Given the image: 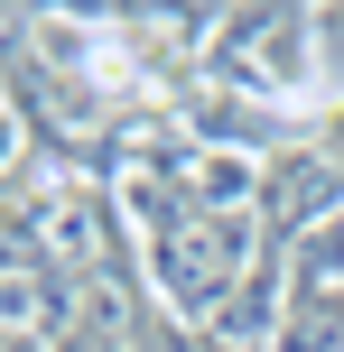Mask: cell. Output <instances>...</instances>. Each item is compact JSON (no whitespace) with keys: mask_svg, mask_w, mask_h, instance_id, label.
Masks as SVG:
<instances>
[{"mask_svg":"<svg viewBox=\"0 0 344 352\" xmlns=\"http://www.w3.org/2000/svg\"><path fill=\"white\" fill-rule=\"evenodd\" d=\"M205 74L233 84V93H252V102H270L279 121H298V130L335 102L326 93V56H316V10H214Z\"/></svg>","mask_w":344,"mask_h":352,"instance_id":"obj_1","label":"cell"},{"mask_svg":"<svg viewBox=\"0 0 344 352\" xmlns=\"http://www.w3.org/2000/svg\"><path fill=\"white\" fill-rule=\"evenodd\" d=\"M270 352H344V213H326V223L279 260Z\"/></svg>","mask_w":344,"mask_h":352,"instance_id":"obj_2","label":"cell"},{"mask_svg":"<svg viewBox=\"0 0 344 352\" xmlns=\"http://www.w3.org/2000/svg\"><path fill=\"white\" fill-rule=\"evenodd\" d=\"M177 352H252V343H223L214 324H177Z\"/></svg>","mask_w":344,"mask_h":352,"instance_id":"obj_3","label":"cell"}]
</instances>
